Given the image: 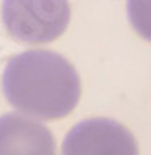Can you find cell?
Masks as SVG:
<instances>
[{
    "label": "cell",
    "mask_w": 151,
    "mask_h": 155,
    "mask_svg": "<svg viewBox=\"0 0 151 155\" xmlns=\"http://www.w3.org/2000/svg\"><path fill=\"white\" fill-rule=\"evenodd\" d=\"M2 91L18 112L38 120H59L79 104L80 79L63 55L31 49L8 61Z\"/></svg>",
    "instance_id": "obj_1"
},
{
    "label": "cell",
    "mask_w": 151,
    "mask_h": 155,
    "mask_svg": "<svg viewBox=\"0 0 151 155\" xmlns=\"http://www.w3.org/2000/svg\"><path fill=\"white\" fill-rule=\"evenodd\" d=\"M71 20L69 0H2V22L18 43L43 45L55 41Z\"/></svg>",
    "instance_id": "obj_2"
},
{
    "label": "cell",
    "mask_w": 151,
    "mask_h": 155,
    "mask_svg": "<svg viewBox=\"0 0 151 155\" xmlns=\"http://www.w3.org/2000/svg\"><path fill=\"white\" fill-rule=\"evenodd\" d=\"M63 155H140L137 141L126 126L110 118L83 120L63 140Z\"/></svg>",
    "instance_id": "obj_3"
},
{
    "label": "cell",
    "mask_w": 151,
    "mask_h": 155,
    "mask_svg": "<svg viewBox=\"0 0 151 155\" xmlns=\"http://www.w3.org/2000/svg\"><path fill=\"white\" fill-rule=\"evenodd\" d=\"M0 155H57L53 134L22 114L0 116Z\"/></svg>",
    "instance_id": "obj_4"
},
{
    "label": "cell",
    "mask_w": 151,
    "mask_h": 155,
    "mask_svg": "<svg viewBox=\"0 0 151 155\" xmlns=\"http://www.w3.org/2000/svg\"><path fill=\"white\" fill-rule=\"evenodd\" d=\"M128 20L137 35L151 41V0H128Z\"/></svg>",
    "instance_id": "obj_5"
}]
</instances>
